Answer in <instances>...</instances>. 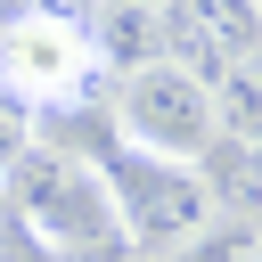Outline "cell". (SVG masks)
<instances>
[{"instance_id": "obj_1", "label": "cell", "mask_w": 262, "mask_h": 262, "mask_svg": "<svg viewBox=\"0 0 262 262\" xmlns=\"http://www.w3.org/2000/svg\"><path fill=\"white\" fill-rule=\"evenodd\" d=\"M8 205H16V229L49 246V262H115V254L131 246L98 156L33 147V156L16 164V180H8Z\"/></svg>"}, {"instance_id": "obj_2", "label": "cell", "mask_w": 262, "mask_h": 262, "mask_svg": "<svg viewBox=\"0 0 262 262\" xmlns=\"http://www.w3.org/2000/svg\"><path fill=\"white\" fill-rule=\"evenodd\" d=\"M115 139L147 164H172V172H196L213 147H221V106H213V82L180 57H156V66H131L115 82Z\"/></svg>"}, {"instance_id": "obj_3", "label": "cell", "mask_w": 262, "mask_h": 262, "mask_svg": "<svg viewBox=\"0 0 262 262\" xmlns=\"http://www.w3.org/2000/svg\"><path fill=\"white\" fill-rule=\"evenodd\" d=\"M98 82V33L90 16L57 8V0H25L0 16V90L25 115H66L82 106Z\"/></svg>"}, {"instance_id": "obj_4", "label": "cell", "mask_w": 262, "mask_h": 262, "mask_svg": "<svg viewBox=\"0 0 262 262\" xmlns=\"http://www.w3.org/2000/svg\"><path fill=\"white\" fill-rule=\"evenodd\" d=\"M98 172H106V188H115L123 237L147 246V254H180L188 237H205V229L221 221L196 172H172V164H147V156H131V164H106V156H98Z\"/></svg>"}, {"instance_id": "obj_5", "label": "cell", "mask_w": 262, "mask_h": 262, "mask_svg": "<svg viewBox=\"0 0 262 262\" xmlns=\"http://www.w3.org/2000/svg\"><path fill=\"white\" fill-rule=\"evenodd\" d=\"M196 180H205V196H213L221 221L262 229V139H229V131H221V147L196 164Z\"/></svg>"}, {"instance_id": "obj_6", "label": "cell", "mask_w": 262, "mask_h": 262, "mask_svg": "<svg viewBox=\"0 0 262 262\" xmlns=\"http://www.w3.org/2000/svg\"><path fill=\"white\" fill-rule=\"evenodd\" d=\"M33 147H41V139H33V115L0 90V180H16V164H25Z\"/></svg>"}, {"instance_id": "obj_7", "label": "cell", "mask_w": 262, "mask_h": 262, "mask_svg": "<svg viewBox=\"0 0 262 262\" xmlns=\"http://www.w3.org/2000/svg\"><path fill=\"white\" fill-rule=\"evenodd\" d=\"M106 8H147V16H164L172 0H106Z\"/></svg>"}, {"instance_id": "obj_8", "label": "cell", "mask_w": 262, "mask_h": 262, "mask_svg": "<svg viewBox=\"0 0 262 262\" xmlns=\"http://www.w3.org/2000/svg\"><path fill=\"white\" fill-rule=\"evenodd\" d=\"M57 8H82V0H57Z\"/></svg>"}, {"instance_id": "obj_9", "label": "cell", "mask_w": 262, "mask_h": 262, "mask_svg": "<svg viewBox=\"0 0 262 262\" xmlns=\"http://www.w3.org/2000/svg\"><path fill=\"white\" fill-rule=\"evenodd\" d=\"M254 16H262V0H254Z\"/></svg>"}]
</instances>
